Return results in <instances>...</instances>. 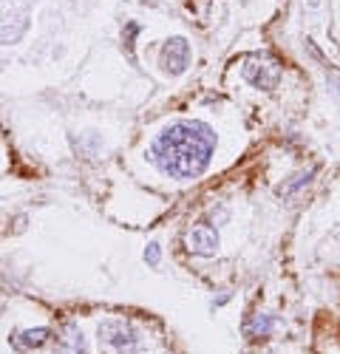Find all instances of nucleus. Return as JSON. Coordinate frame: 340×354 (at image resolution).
I'll return each instance as SVG.
<instances>
[{"label": "nucleus", "instance_id": "nucleus-6", "mask_svg": "<svg viewBox=\"0 0 340 354\" xmlns=\"http://www.w3.org/2000/svg\"><path fill=\"white\" fill-rule=\"evenodd\" d=\"M185 244H187V250L193 255H216V250H218V232L213 227H207V224H198V227L187 230Z\"/></svg>", "mask_w": 340, "mask_h": 354}, {"label": "nucleus", "instance_id": "nucleus-7", "mask_svg": "<svg viewBox=\"0 0 340 354\" xmlns=\"http://www.w3.org/2000/svg\"><path fill=\"white\" fill-rule=\"evenodd\" d=\"M48 329L46 326H40V329H26V332H20L17 337H12V343H15V348H20V351H28V348H40V346H46L48 343Z\"/></svg>", "mask_w": 340, "mask_h": 354}, {"label": "nucleus", "instance_id": "nucleus-5", "mask_svg": "<svg viewBox=\"0 0 340 354\" xmlns=\"http://www.w3.org/2000/svg\"><path fill=\"white\" fill-rule=\"evenodd\" d=\"M26 32H28V9H12L0 20V43L3 46L20 43Z\"/></svg>", "mask_w": 340, "mask_h": 354}, {"label": "nucleus", "instance_id": "nucleus-3", "mask_svg": "<svg viewBox=\"0 0 340 354\" xmlns=\"http://www.w3.org/2000/svg\"><path fill=\"white\" fill-rule=\"evenodd\" d=\"M241 74L252 88H261V91H272L281 82V66L272 57H249L241 66Z\"/></svg>", "mask_w": 340, "mask_h": 354}, {"label": "nucleus", "instance_id": "nucleus-12", "mask_svg": "<svg viewBox=\"0 0 340 354\" xmlns=\"http://www.w3.org/2000/svg\"><path fill=\"white\" fill-rule=\"evenodd\" d=\"M318 3H321V0H306V6H309V9H318Z\"/></svg>", "mask_w": 340, "mask_h": 354}, {"label": "nucleus", "instance_id": "nucleus-11", "mask_svg": "<svg viewBox=\"0 0 340 354\" xmlns=\"http://www.w3.org/2000/svg\"><path fill=\"white\" fill-rule=\"evenodd\" d=\"M145 261L151 263V267H159V261H162V247L153 241V244H148V250H145Z\"/></svg>", "mask_w": 340, "mask_h": 354}, {"label": "nucleus", "instance_id": "nucleus-10", "mask_svg": "<svg viewBox=\"0 0 340 354\" xmlns=\"http://www.w3.org/2000/svg\"><path fill=\"white\" fill-rule=\"evenodd\" d=\"M63 346H66V351H68V354H85V340H82V332L74 326V323H68V326H66Z\"/></svg>", "mask_w": 340, "mask_h": 354}, {"label": "nucleus", "instance_id": "nucleus-2", "mask_svg": "<svg viewBox=\"0 0 340 354\" xmlns=\"http://www.w3.org/2000/svg\"><path fill=\"white\" fill-rule=\"evenodd\" d=\"M100 343L105 346L108 354H136L142 340L133 326L122 320H105L100 323Z\"/></svg>", "mask_w": 340, "mask_h": 354}, {"label": "nucleus", "instance_id": "nucleus-4", "mask_svg": "<svg viewBox=\"0 0 340 354\" xmlns=\"http://www.w3.org/2000/svg\"><path fill=\"white\" fill-rule=\"evenodd\" d=\"M159 66H162V71L170 74V77L185 74L187 66H190V43H187L185 37H170V40L162 46Z\"/></svg>", "mask_w": 340, "mask_h": 354}, {"label": "nucleus", "instance_id": "nucleus-1", "mask_svg": "<svg viewBox=\"0 0 340 354\" xmlns=\"http://www.w3.org/2000/svg\"><path fill=\"white\" fill-rule=\"evenodd\" d=\"M216 151V133L205 122L182 120L156 133L151 145L153 165L170 179H196L202 176Z\"/></svg>", "mask_w": 340, "mask_h": 354}, {"label": "nucleus", "instance_id": "nucleus-9", "mask_svg": "<svg viewBox=\"0 0 340 354\" xmlns=\"http://www.w3.org/2000/svg\"><path fill=\"white\" fill-rule=\"evenodd\" d=\"M312 176H315V167H309V170H303V173L292 176V182H287V185H281V187H278V196H283V198L295 196L303 185H309V182H312Z\"/></svg>", "mask_w": 340, "mask_h": 354}, {"label": "nucleus", "instance_id": "nucleus-8", "mask_svg": "<svg viewBox=\"0 0 340 354\" xmlns=\"http://www.w3.org/2000/svg\"><path fill=\"white\" fill-rule=\"evenodd\" d=\"M275 329V317L272 315H252L247 323H244V335L247 337H270Z\"/></svg>", "mask_w": 340, "mask_h": 354}]
</instances>
